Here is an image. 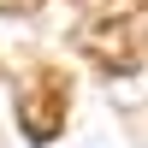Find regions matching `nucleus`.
Wrapping results in <instances>:
<instances>
[{"mask_svg": "<svg viewBox=\"0 0 148 148\" xmlns=\"http://www.w3.org/2000/svg\"><path fill=\"white\" fill-rule=\"evenodd\" d=\"M42 6V0H0V12H6V18H24V12H36Z\"/></svg>", "mask_w": 148, "mask_h": 148, "instance_id": "7ed1b4c3", "label": "nucleus"}, {"mask_svg": "<svg viewBox=\"0 0 148 148\" xmlns=\"http://www.w3.org/2000/svg\"><path fill=\"white\" fill-rule=\"evenodd\" d=\"M65 107H71V83L59 77L53 65H42V71L18 89V119H24V130H30L36 142H53V136H59Z\"/></svg>", "mask_w": 148, "mask_h": 148, "instance_id": "f03ea898", "label": "nucleus"}, {"mask_svg": "<svg viewBox=\"0 0 148 148\" xmlns=\"http://www.w3.org/2000/svg\"><path fill=\"white\" fill-rule=\"evenodd\" d=\"M83 53L101 71H136L148 65V12H107L83 30Z\"/></svg>", "mask_w": 148, "mask_h": 148, "instance_id": "f257e3e1", "label": "nucleus"}]
</instances>
